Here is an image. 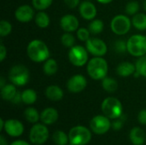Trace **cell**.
Instances as JSON below:
<instances>
[{
  "mask_svg": "<svg viewBox=\"0 0 146 145\" xmlns=\"http://www.w3.org/2000/svg\"><path fill=\"white\" fill-rule=\"evenodd\" d=\"M28 57L34 62H42L49 59L50 50L44 42L39 39L32 40L27 48Z\"/></svg>",
  "mask_w": 146,
  "mask_h": 145,
  "instance_id": "cell-1",
  "label": "cell"
},
{
  "mask_svg": "<svg viewBox=\"0 0 146 145\" xmlns=\"http://www.w3.org/2000/svg\"><path fill=\"white\" fill-rule=\"evenodd\" d=\"M87 73L96 80L103 79L107 76L109 66L105 59L102 56H95L87 62Z\"/></svg>",
  "mask_w": 146,
  "mask_h": 145,
  "instance_id": "cell-2",
  "label": "cell"
},
{
  "mask_svg": "<svg viewBox=\"0 0 146 145\" xmlns=\"http://www.w3.org/2000/svg\"><path fill=\"white\" fill-rule=\"evenodd\" d=\"M101 109L104 115L110 119H117L123 114V107L121 103L115 97L105 98L101 105Z\"/></svg>",
  "mask_w": 146,
  "mask_h": 145,
  "instance_id": "cell-3",
  "label": "cell"
},
{
  "mask_svg": "<svg viewBox=\"0 0 146 145\" xmlns=\"http://www.w3.org/2000/svg\"><path fill=\"white\" fill-rule=\"evenodd\" d=\"M127 51L133 56L146 55V37L140 34L131 36L127 40Z\"/></svg>",
  "mask_w": 146,
  "mask_h": 145,
  "instance_id": "cell-4",
  "label": "cell"
},
{
  "mask_svg": "<svg viewBox=\"0 0 146 145\" xmlns=\"http://www.w3.org/2000/svg\"><path fill=\"white\" fill-rule=\"evenodd\" d=\"M69 142L73 145H86L92 139V134L88 128L83 126L73 127L68 134Z\"/></svg>",
  "mask_w": 146,
  "mask_h": 145,
  "instance_id": "cell-5",
  "label": "cell"
},
{
  "mask_svg": "<svg viewBox=\"0 0 146 145\" xmlns=\"http://www.w3.org/2000/svg\"><path fill=\"white\" fill-rule=\"evenodd\" d=\"M9 79L15 85L23 86L29 80V71L27 68L24 65H15L9 70Z\"/></svg>",
  "mask_w": 146,
  "mask_h": 145,
  "instance_id": "cell-6",
  "label": "cell"
},
{
  "mask_svg": "<svg viewBox=\"0 0 146 145\" xmlns=\"http://www.w3.org/2000/svg\"><path fill=\"white\" fill-rule=\"evenodd\" d=\"M68 59L75 67H82L88 62V50L81 45H74L69 49Z\"/></svg>",
  "mask_w": 146,
  "mask_h": 145,
  "instance_id": "cell-7",
  "label": "cell"
},
{
  "mask_svg": "<svg viewBox=\"0 0 146 145\" xmlns=\"http://www.w3.org/2000/svg\"><path fill=\"white\" fill-rule=\"evenodd\" d=\"M131 25L132 21H130L127 15H118L112 19L110 27L114 33L117 35H124L130 31Z\"/></svg>",
  "mask_w": 146,
  "mask_h": 145,
  "instance_id": "cell-8",
  "label": "cell"
},
{
  "mask_svg": "<svg viewBox=\"0 0 146 145\" xmlns=\"http://www.w3.org/2000/svg\"><path fill=\"white\" fill-rule=\"evenodd\" d=\"M48 138H49L48 128L43 124H36L30 130L29 138L30 141L34 144H43L47 141Z\"/></svg>",
  "mask_w": 146,
  "mask_h": 145,
  "instance_id": "cell-9",
  "label": "cell"
},
{
  "mask_svg": "<svg viewBox=\"0 0 146 145\" xmlns=\"http://www.w3.org/2000/svg\"><path fill=\"white\" fill-rule=\"evenodd\" d=\"M90 126L94 133L102 135L110 129L111 123L110 121V118L106 115H96L92 119Z\"/></svg>",
  "mask_w": 146,
  "mask_h": 145,
  "instance_id": "cell-10",
  "label": "cell"
},
{
  "mask_svg": "<svg viewBox=\"0 0 146 145\" xmlns=\"http://www.w3.org/2000/svg\"><path fill=\"white\" fill-rule=\"evenodd\" d=\"M86 47L88 52L94 56H103L108 50L104 41L98 38H90L86 42Z\"/></svg>",
  "mask_w": 146,
  "mask_h": 145,
  "instance_id": "cell-11",
  "label": "cell"
},
{
  "mask_svg": "<svg viewBox=\"0 0 146 145\" xmlns=\"http://www.w3.org/2000/svg\"><path fill=\"white\" fill-rule=\"evenodd\" d=\"M87 85L86 79L81 74H75L72 76L67 82V88L70 92L79 93L85 90Z\"/></svg>",
  "mask_w": 146,
  "mask_h": 145,
  "instance_id": "cell-12",
  "label": "cell"
},
{
  "mask_svg": "<svg viewBox=\"0 0 146 145\" xmlns=\"http://www.w3.org/2000/svg\"><path fill=\"white\" fill-rule=\"evenodd\" d=\"M15 18L18 21L22 23H27L31 21L34 17V10L30 5H21L18 7L15 13Z\"/></svg>",
  "mask_w": 146,
  "mask_h": 145,
  "instance_id": "cell-13",
  "label": "cell"
},
{
  "mask_svg": "<svg viewBox=\"0 0 146 145\" xmlns=\"http://www.w3.org/2000/svg\"><path fill=\"white\" fill-rule=\"evenodd\" d=\"M4 131L10 137H19L24 132L23 125L21 121L15 119H9L5 121Z\"/></svg>",
  "mask_w": 146,
  "mask_h": 145,
  "instance_id": "cell-14",
  "label": "cell"
},
{
  "mask_svg": "<svg viewBox=\"0 0 146 145\" xmlns=\"http://www.w3.org/2000/svg\"><path fill=\"white\" fill-rule=\"evenodd\" d=\"M79 12L85 20L92 21L97 15V8L90 1H84L80 4Z\"/></svg>",
  "mask_w": 146,
  "mask_h": 145,
  "instance_id": "cell-15",
  "label": "cell"
},
{
  "mask_svg": "<svg viewBox=\"0 0 146 145\" xmlns=\"http://www.w3.org/2000/svg\"><path fill=\"white\" fill-rule=\"evenodd\" d=\"M60 26L63 31L72 32L79 28V21L76 16L73 15H65L60 20Z\"/></svg>",
  "mask_w": 146,
  "mask_h": 145,
  "instance_id": "cell-16",
  "label": "cell"
},
{
  "mask_svg": "<svg viewBox=\"0 0 146 145\" xmlns=\"http://www.w3.org/2000/svg\"><path fill=\"white\" fill-rule=\"evenodd\" d=\"M58 119V112L53 108H46L40 115L41 121L45 125H51Z\"/></svg>",
  "mask_w": 146,
  "mask_h": 145,
  "instance_id": "cell-17",
  "label": "cell"
},
{
  "mask_svg": "<svg viewBox=\"0 0 146 145\" xmlns=\"http://www.w3.org/2000/svg\"><path fill=\"white\" fill-rule=\"evenodd\" d=\"M136 72V66L128 62H121L116 68V73L119 76L127 78L132 74H134Z\"/></svg>",
  "mask_w": 146,
  "mask_h": 145,
  "instance_id": "cell-18",
  "label": "cell"
},
{
  "mask_svg": "<svg viewBox=\"0 0 146 145\" xmlns=\"http://www.w3.org/2000/svg\"><path fill=\"white\" fill-rule=\"evenodd\" d=\"M45 96L51 101H60L63 97V91L57 85H50L45 90Z\"/></svg>",
  "mask_w": 146,
  "mask_h": 145,
  "instance_id": "cell-19",
  "label": "cell"
},
{
  "mask_svg": "<svg viewBox=\"0 0 146 145\" xmlns=\"http://www.w3.org/2000/svg\"><path fill=\"white\" fill-rule=\"evenodd\" d=\"M129 138L131 142L134 145H142L144 144L145 140V134L141 128L134 127L131 130Z\"/></svg>",
  "mask_w": 146,
  "mask_h": 145,
  "instance_id": "cell-20",
  "label": "cell"
},
{
  "mask_svg": "<svg viewBox=\"0 0 146 145\" xmlns=\"http://www.w3.org/2000/svg\"><path fill=\"white\" fill-rule=\"evenodd\" d=\"M16 93L17 90L14 84H6L3 88H1V97L3 100L11 101Z\"/></svg>",
  "mask_w": 146,
  "mask_h": 145,
  "instance_id": "cell-21",
  "label": "cell"
},
{
  "mask_svg": "<svg viewBox=\"0 0 146 145\" xmlns=\"http://www.w3.org/2000/svg\"><path fill=\"white\" fill-rule=\"evenodd\" d=\"M132 24L138 30L140 31L146 30V15L143 13H139L134 15L132 19Z\"/></svg>",
  "mask_w": 146,
  "mask_h": 145,
  "instance_id": "cell-22",
  "label": "cell"
},
{
  "mask_svg": "<svg viewBox=\"0 0 146 145\" xmlns=\"http://www.w3.org/2000/svg\"><path fill=\"white\" fill-rule=\"evenodd\" d=\"M136 72L134 73V77L143 76L146 78V55L139 57L136 63Z\"/></svg>",
  "mask_w": 146,
  "mask_h": 145,
  "instance_id": "cell-23",
  "label": "cell"
},
{
  "mask_svg": "<svg viewBox=\"0 0 146 145\" xmlns=\"http://www.w3.org/2000/svg\"><path fill=\"white\" fill-rule=\"evenodd\" d=\"M50 20L49 15L43 10H40L35 15V23L40 28H46L50 25Z\"/></svg>",
  "mask_w": 146,
  "mask_h": 145,
  "instance_id": "cell-24",
  "label": "cell"
},
{
  "mask_svg": "<svg viewBox=\"0 0 146 145\" xmlns=\"http://www.w3.org/2000/svg\"><path fill=\"white\" fill-rule=\"evenodd\" d=\"M43 69H44V73L46 75L51 76L55 74L58 70V65H57L56 61L54 59H47L44 62Z\"/></svg>",
  "mask_w": 146,
  "mask_h": 145,
  "instance_id": "cell-25",
  "label": "cell"
},
{
  "mask_svg": "<svg viewBox=\"0 0 146 145\" xmlns=\"http://www.w3.org/2000/svg\"><path fill=\"white\" fill-rule=\"evenodd\" d=\"M102 86L107 92L113 93L116 91L118 88V83L115 79L106 76L102 79Z\"/></svg>",
  "mask_w": 146,
  "mask_h": 145,
  "instance_id": "cell-26",
  "label": "cell"
},
{
  "mask_svg": "<svg viewBox=\"0 0 146 145\" xmlns=\"http://www.w3.org/2000/svg\"><path fill=\"white\" fill-rule=\"evenodd\" d=\"M21 98L25 104L31 105L37 101V93L33 89H27L21 92Z\"/></svg>",
  "mask_w": 146,
  "mask_h": 145,
  "instance_id": "cell-27",
  "label": "cell"
},
{
  "mask_svg": "<svg viewBox=\"0 0 146 145\" xmlns=\"http://www.w3.org/2000/svg\"><path fill=\"white\" fill-rule=\"evenodd\" d=\"M52 140L56 144L67 145L69 141V138L64 132L56 131L52 135Z\"/></svg>",
  "mask_w": 146,
  "mask_h": 145,
  "instance_id": "cell-28",
  "label": "cell"
},
{
  "mask_svg": "<svg viewBox=\"0 0 146 145\" xmlns=\"http://www.w3.org/2000/svg\"><path fill=\"white\" fill-rule=\"evenodd\" d=\"M88 29L92 34H99L104 30V22L99 19H93L89 23Z\"/></svg>",
  "mask_w": 146,
  "mask_h": 145,
  "instance_id": "cell-29",
  "label": "cell"
},
{
  "mask_svg": "<svg viewBox=\"0 0 146 145\" xmlns=\"http://www.w3.org/2000/svg\"><path fill=\"white\" fill-rule=\"evenodd\" d=\"M25 118L27 121L31 123H36L40 119V115L38 112V110L34 108H27L25 109L24 112Z\"/></svg>",
  "mask_w": 146,
  "mask_h": 145,
  "instance_id": "cell-30",
  "label": "cell"
},
{
  "mask_svg": "<svg viewBox=\"0 0 146 145\" xmlns=\"http://www.w3.org/2000/svg\"><path fill=\"white\" fill-rule=\"evenodd\" d=\"M61 42L62 44L68 48H71L74 45V42H75V38L74 37V35L71 32H65L64 34H62V38H61Z\"/></svg>",
  "mask_w": 146,
  "mask_h": 145,
  "instance_id": "cell-31",
  "label": "cell"
},
{
  "mask_svg": "<svg viewBox=\"0 0 146 145\" xmlns=\"http://www.w3.org/2000/svg\"><path fill=\"white\" fill-rule=\"evenodd\" d=\"M52 2L53 0H33L32 3L33 8H35L36 9L44 10L51 5Z\"/></svg>",
  "mask_w": 146,
  "mask_h": 145,
  "instance_id": "cell-32",
  "label": "cell"
},
{
  "mask_svg": "<svg viewBox=\"0 0 146 145\" xmlns=\"http://www.w3.org/2000/svg\"><path fill=\"white\" fill-rule=\"evenodd\" d=\"M11 31H12L11 24L8 21L2 20L0 21V36L6 37L11 32Z\"/></svg>",
  "mask_w": 146,
  "mask_h": 145,
  "instance_id": "cell-33",
  "label": "cell"
},
{
  "mask_svg": "<svg viewBox=\"0 0 146 145\" xmlns=\"http://www.w3.org/2000/svg\"><path fill=\"white\" fill-rule=\"evenodd\" d=\"M114 49L117 53H125L127 51V41L124 39H118L114 44Z\"/></svg>",
  "mask_w": 146,
  "mask_h": 145,
  "instance_id": "cell-34",
  "label": "cell"
},
{
  "mask_svg": "<svg viewBox=\"0 0 146 145\" xmlns=\"http://www.w3.org/2000/svg\"><path fill=\"white\" fill-rule=\"evenodd\" d=\"M139 9V4L138 2L132 1V2L127 3V4L126 5V13L127 15H134L137 14Z\"/></svg>",
  "mask_w": 146,
  "mask_h": 145,
  "instance_id": "cell-35",
  "label": "cell"
},
{
  "mask_svg": "<svg viewBox=\"0 0 146 145\" xmlns=\"http://www.w3.org/2000/svg\"><path fill=\"white\" fill-rule=\"evenodd\" d=\"M90 31L87 28L80 27L77 30V37L80 41L86 42L90 38Z\"/></svg>",
  "mask_w": 146,
  "mask_h": 145,
  "instance_id": "cell-36",
  "label": "cell"
},
{
  "mask_svg": "<svg viewBox=\"0 0 146 145\" xmlns=\"http://www.w3.org/2000/svg\"><path fill=\"white\" fill-rule=\"evenodd\" d=\"M138 120H139L140 124L146 125V109H143L139 113Z\"/></svg>",
  "mask_w": 146,
  "mask_h": 145,
  "instance_id": "cell-37",
  "label": "cell"
},
{
  "mask_svg": "<svg viewBox=\"0 0 146 145\" xmlns=\"http://www.w3.org/2000/svg\"><path fill=\"white\" fill-rule=\"evenodd\" d=\"M121 117L115 119L116 121H115L112 124V127L114 130H120L122 126V124H123V121H122V119H121Z\"/></svg>",
  "mask_w": 146,
  "mask_h": 145,
  "instance_id": "cell-38",
  "label": "cell"
},
{
  "mask_svg": "<svg viewBox=\"0 0 146 145\" xmlns=\"http://www.w3.org/2000/svg\"><path fill=\"white\" fill-rule=\"evenodd\" d=\"M80 0H64V3L68 8L74 9L78 6V4L80 3Z\"/></svg>",
  "mask_w": 146,
  "mask_h": 145,
  "instance_id": "cell-39",
  "label": "cell"
},
{
  "mask_svg": "<svg viewBox=\"0 0 146 145\" xmlns=\"http://www.w3.org/2000/svg\"><path fill=\"white\" fill-rule=\"evenodd\" d=\"M6 56H7V50H6L5 46L1 43V44H0V61L3 62L5 59Z\"/></svg>",
  "mask_w": 146,
  "mask_h": 145,
  "instance_id": "cell-40",
  "label": "cell"
},
{
  "mask_svg": "<svg viewBox=\"0 0 146 145\" xmlns=\"http://www.w3.org/2000/svg\"><path fill=\"white\" fill-rule=\"evenodd\" d=\"M12 103H15V104H18L20 103L21 102H22V98H21V93L17 91V93L15 94V96L14 97V98L10 101Z\"/></svg>",
  "mask_w": 146,
  "mask_h": 145,
  "instance_id": "cell-41",
  "label": "cell"
},
{
  "mask_svg": "<svg viewBox=\"0 0 146 145\" xmlns=\"http://www.w3.org/2000/svg\"><path fill=\"white\" fill-rule=\"evenodd\" d=\"M10 145H30L28 143L23 141V140H16L15 142H13Z\"/></svg>",
  "mask_w": 146,
  "mask_h": 145,
  "instance_id": "cell-42",
  "label": "cell"
},
{
  "mask_svg": "<svg viewBox=\"0 0 146 145\" xmlns=\"http://www.w3.org/2000/svg\"><path fill=\"white\" fill-rule=\"evenodd\" d=\"M0 145H8V144H7V142H6V140H5V138H4L3 136H1V137H0Z\"/></svg>",
  "mask_w": 146,
  "mask_h": 145,
  "instance_id": "cell-43",
  "label": "cell"
},
{
  "mask_svg": "<svg viewBox=\"0 0 146 145\" xmlns=\"http://www.w3.org/2000/svg\"><path fill=\"white\" fill-rule=\"evenodd\" d=\"M5 85L6 84H5V80L3 79V77H1L0 78V88H3Z\"/></svg>",
  "mask_w": 146,
  "mask_h": 145,
  "instance_id": "cell-44",
  "label": "cell"
},
{
  "mask_svg": "<svg viewBox=\"0 0 146 145\" xmlns=\"http://www.w3.org/2000/svg\"><path fill=\"white\" fill-rule=\"evenodd\" d=\"M113 0H98V3H103V4H107V3H111Z\"/></svg>",
  "mask_w": 146,
  "mask_h": 145,
  "instance_id": "cell-45",
  "label": "cell"
},
{
  "mask_svg": "<svg viewBox=\"0 0 146 145\" xmlns=\"http://www.w3.org/2000/svg\"><path fill=\"white\" fill-rule=\"evenodd\" d=\"M4 125H5L4 121L3 119H0V131H2L4 128Z\"/></svg>",
  "mask_w": 146,
  "mask_h": 145,
  "instance_id": "cell-46",
  "label": "cell"
},
{
  "mask_svg": "<svg viewBox=\"0 0 146 145\" xmlns=\"http://www.w3.org/2000/svg\"><path fill=\"white\" fill-rule=\"evenodd\" d=\"M143 5H144V9H145V10L146 11V0L144 2V4H143Z\"/></svg>",
  "mask_w": 146,
  "mask_h": 145,
  "instance_id": "cell-47",
  "label": "cell"
},
{
  "mask_svg": "<svg viewBox=\"0 0 146 145\" xmlns=\"http://www.w3.org/2000/svg\"><path fill=\"white\" fill-rule=\"evenodd\" d=\"M70 145H73V144H70Z\"/></svg>",
  "mask_w": 146,
  "mask_h": 145,
  "instance_id": "cell-48",
  "label": "cell"
}]
</instances>
